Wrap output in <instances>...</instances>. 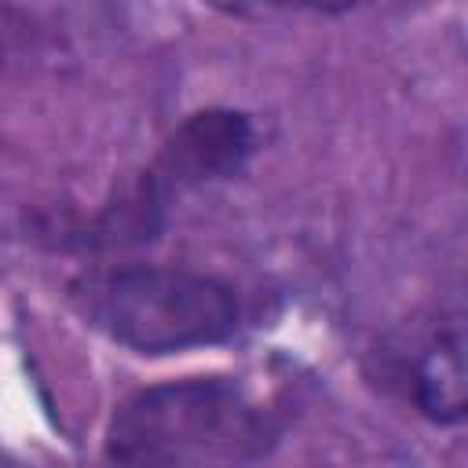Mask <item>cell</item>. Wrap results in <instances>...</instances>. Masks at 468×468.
Wrapping results in <instances>:
<instances>
[{"instance_id":"cell-1","label":"cell","mask_w":468,"mask_h":468,"mask_svg":"<svg viewBox=\"0 0 468 468\" xmlns=\"http://www.w3.org/2000/svg\"><path fill=\"white\" fill-rule=\"evenodd\" d=\"M271 413L234 380H176L132 395L106 435L117 464H249L274 446Z\"/></svg>"},{"instance_id":"cell-2","label":"cell","mask_w":468,"mask_h":468,"mask_svg":"<svg viewBox=\"0 0 468 468\" xmlns=\"http://www.w3.org/2000/svg\"><path fill=\"white\" fill-rule=\"evenodd\" d=\"M84 314L139 355L219 344L238 329L234 292L194 271L121 267L80 285Z\"/></svg>"},{"instance_id":"cell-3","label":"cell","mask_w":468,"mask_h":468,"mask_svg":"<svg viewBox=\"0 0 468 468\" xmlns=\"http://www.w3.org/2000/svg\"><path fill=\"white\" fill-rule=\"evenodd\" d=\"M252 135L241 113H197L172 139L165 161L179 179L227 176L249 154Z\"/></svg>"},{"instance_id":"cell-4","label":"cell","mask_w":468,"mask_h":468,"mask_svg":"<svg viewBox=\"0 0 468 468\" xmlns=\"http://www.w3.org/2000/svg\"><path fill=\"white\" fill-rule=\"evenodd\" d=\"M413 402L431 420H461L464 417V336L461 322L439 325L420 351L413 355L410 369Z\"/></svg>"},{"instance_id":"cell-5","label":"cell","mask_w":468,"mask_h":468,"mask_svg":"<svg viewBox=\"0 0 468 468\" xmlns=\"http://www.w3.org/2000/svg\"><path fill=\"white\" fill-rule=\"evenodd\" d=\"M267 4H278V7H311V11H347L362 0H267Z\"/></svg>"}]
</instances>
